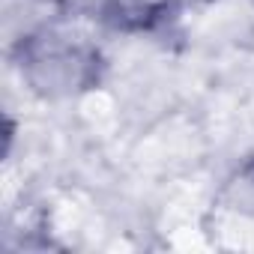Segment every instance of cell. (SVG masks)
I'll return each mask as SVG.
<instances>
[{
  "mask_svg": "<svg viewBox=\"0 0 254 254\" xmlns=\"http://www.w3.org/2000/svg\"><path fill=\"white\" fill-rule=\"evenodd\" d=\"M12 63L24 87L48 102L84 96L105 75V57L96 39L63 18H48L24 30L12 45Z\"/></svg>",
  "mask_w": 254,
  "mask_h": 254,
  "instance_id": "obj_1",
  "label": "cell"
},
{
  "mask_svg": "<svg viewBox=\"0 0 254 254\" xmlns=\"http://www.w3.org/2000/svg\"><path fill=\"white\" fill-rule=\"evenodd\" d=\"M186 0H96V15L120 33H156L177 21Z\"/></svg>",
  "mask_w": 254,
  "mask_h": 254,
  "instance_id": "obj_2",
  "label": "cell"
},
{
  "mask_svg": "<svg viewBox=\"0 0 254 254\" xmlns=\"http://www.w3.org/2000/svg\"><path fill=\"white\" fill-rule=\"evenodd\" d=\"M215 221L245 230H254V156H245L218 186L212 197Z\"/></svg>",
  "mask_w": 254,
  "mask_h": 254,
  "instance_id": "obj_3",
  "label": "cell"
}]
</instances>
